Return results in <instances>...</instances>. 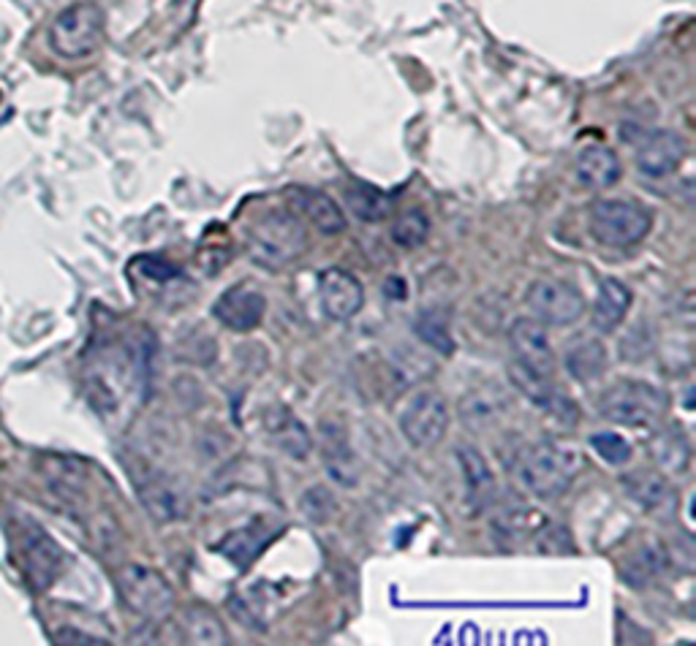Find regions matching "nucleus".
I'll return each mask as SVG.
<instances>
[{
  "instance_id": "obj_17",
  "label": "nucleus",
  "mask_w": 696,
  "mask_h": 646,
  "mask_svg": "<svg viewBox=\"0 0 696 646\" xmlns=\"http://www.w3.org/2000/svg\"><path fill=\"white\" fill-rule=\"evenodd\" d=\"M454 456H458L460 473H463L468 505H471L473 510H484L490 503L495 500V492H499L493 470H490L488 460H484V456L468 443L458 445Z\"/></svg>"
},
{
  "instance_id": "obj_2",
  "label": "nucleus",
  "mask_w": 696,
  "mask_h": 646,
  "mask_svg": "<svg viewBox=\"0 0 696 646\" xmlns=\"http://www.w3.org/2000/svg\"><path fill=\"white\" fill-rule=\"evenodd\" d=\"M308 248V228L289 209H267L256 223H250L245 250L250 261L278 272L289 267Z\"/></svg>"
},
{
  "instance_id": "obj_9",
  "label": "nucleus",
  "mask_w": 696,
  "mask_h": 646,
  "mask_svg": "<svg viewBox=\"0 0 696 646\" xmlns=\"http://www.w3.org/2000/svg\"><path fill=\"white\" fill-rule=\"evenodd\" d=\"M20 551H22V568H25L28 581L36 592L50 590L52 581L57 579L63 568V551L55 543V538H50L44 532V527H39L36 521L25 525V532L20 538Z\"/></svg>"
},
{
  "instance_id": "obj_26",
  "label": "nucleus",
  "mask_w": 696,
  "mask_h": 646,
  "mask_svg": "<svg viewBox=\"0 0 696 646\" xmlns=\"http://www.w3.org/2000/svg\"><path fill=\"white\" fill-rule=\"evenodd\" d=\"M503 408H506V397L499 389H479L465 395L463 405H460V416L471 430L484 432L499 424Z\"/></svg>"
},
{
  "instance_id": "obj_32",
  "label": "nucleus",
  "mask_w": 696,
  "mask_h": 646,
  "mask_svg": "<svg viewBox=\"0 0 696 646\" xmlns=\"http://www.w3.org/2000/svg\"><path fill=\"white\" fill-rule=\"evenodd\" d=\"M590 449L607 462V465H625L631 460V445L615 432H596L590 434Z\"/></svg>"
},
{
  "instance_id": "obj_13",
  "label": "nucleus",
  "mask_w": 696,
  "mask_h": 646,
  "mask_svg": "<svg viewBox=\"0 0 696 646\" xmlns=\"http://www.w3.org/2000/svg\"><path fill=\"white\" fill-rule=\"evenodd\" d=\"M139 497H142L144 510L161 525L180 521L189 516V495L172 475L153 473L150 478L139 481Z\"/></svg>"
},
{
  "instance_id": "obj_6",
  "label": "nucleus",
  "mask_w": 696,
  "mask_h": 646,
  "mask_svg": "<svg viewBox=\"0 0 696 646\" xmlns=\"http://www.w3.org/2000/svg\"><path fill=\"white\" fill-rule=\"evenodd\" d=\"M122 603L148 622H163L174 611V590L161 573L148 566H122L115 573Z\"/></svg>"
},
{
  "instance_id": "obj_12",
  "label": "nucleus",
  "mask_w": 696,
  "mask_h": 646,
  "mask_svg": "<svg viewBox=\"0 0 696 646\" xmlns=\"http://www.w3.org/2000/svg\"><path fill=\"white\" fill-rule=\"evenodd\" d=\"M267 313L265 293L250 286H232L215 299L213 315L229 332H254Z\"/></svg>"
},
{
  "instance_id": "obj_22",
  "label": "nucleus",
  "mask_w": 696,
  "mask_h": 646,
  "mask_svg": "<svg viewBox=\"0 0 696 646\" xmlns=\"http://www.w3.org/2000/svg\"><path fill=\"white\" fill-rule=\"evenodd\" d=\"M267 432H270L275 445L283 454H289L291 460H306L310 449H313V440H310L306 424L286 408H272L267 413Z\"/></svg>"
},
{
  "instance_id": "obj_15",
  "label": "nucleus",
  "mask_w": 696,
  "mask_h": 646,
  "mask_svg": "<svg viewBox=\"0 0 696 646\" xmlns=\"http://www.w3.org/2000/svg\"><path fill=\"white\" fill-rule=\"evenodd\" d=\"M620 484H623L625 495L640 505L642 510H647V514H672V510H675V489H672L666 475H661L658 470H631V473H625L623 478H620Z\"/></svg>"
},
{
  "instance_id": "obj_28",
  "label": "nucleus",
  "mask_w": 696,
  "mask_h": 646,
  "mask_svg": "<svg viewBox=\"0 0 696 646\" xmlns=\"http://www.w3.org/2000/svg\"><path fill=\"white\" fill-rule=\"evenodd\" d=\"M270 538H272V532L261 536L259 525H250V527H243V530L229 532V536L221 540L218 551L226 557V560H232L239 571H243V568H248L250 562L261 555V549L270 543Z\"/></svg>"
},
{
  "instance_id": "obj_4",
  "label": "nucleus",
  "mask_w": 696,
  "mask_h": 646,
  "mask_svg": "<svg viewBox=\"0 0 696 646\" xmlns=\"http://www.w3.org/2000/svg\"><path fill=\"white\" fill-rule=\"evenodd\" d=\"M104 20L101 6L96 3H72L52 20L50 25V46L63 61H82L93 55L104 41Z\"/></svg>"
},
{
  "instance_id": "obj_16",
  "label": "nucleus",
  "mask_w": 696,
  "mask_h": 646,
  "mask_svg": "<svg viewBox=\"0 0 696 646\" xmlns=\"http://www.w3.org/2000/svg\"><path fill=\"white\" fill-rule=\"evenodd\" d=\"M321 456H324V470L332 481L341 486H356L360 481V465L349 445V434L343 424L324 419L321 421Z\"/></svg>"
},
{
  "instance_id": "obj_30",
  "label": "nucleus",
  "mask_w": 696,
  "mask_h": 646,
  "mask_svg": "<svg viewBox=\"0 0 696 646\" xmlns=\"http://www.w3.org/2000/svg\"><path fill=\"white\" fill-rule=\"evenodd\" d=\"M427 237H430V215L425 209H408L392 223V243L400 248H419L427 243Z\"/></svg>"
},
{
  "instance_id": "obj_25",
  "label": "nucleus",
  "mask_w": 696,
  "mask_h": 646,
  "mask_svg": "<svg viewBox=\"0 0 696 646\" xmlns=\"http://www.w3.org/2000/svg\"><path fill=\"white\" fill-rule=\"evenodd\" d=\"M666 568V551L664 546L658 543V540H647V543H642L640 549L634 551V555L625 560L623 566V581L629 586H647L653 579H658L661 573H664Z\"/></svg>"
},
{
  "instance_id": "obj_23",
  "label": "nucleus",
  "mask_w": 696,
  "mask_h": 646,
  "mask_svg": "<svg viewBox=\"0 0 696 646\" xmlns=\"http://www.w3.org/2000/svg\"><path fill=\"white\" fill-rule=\"evenodd\" d=\"M295 196H297V207L302 209V215H306L321 234L335 237V234L346 232L349 220H346V215H343L341 204L332 202L326 193L313 191V187H302V191H295Z\"/></svg>"
},
{
  "instance_id": "obj_24",
  "label": "nucleus",
  "mask_w": 696,
  "mask_h": 646,
  "mask_svg": "<svg viewBox=\"0 0 696 646\" xmlns=\"http://www.w3.org/2000/svg\"><path fill=\"white\" fill-rule=\"evenodd\" d=\"M349 204V213L365 223H376L384 220V217L392 215V207H395V198L389 196L387 191L376 185H367V182H351V185L343 191Z\"/></svg>"
},
{
  "instance_id": "obj_31",
  "label": "nucleus",
  "mask_w": 696,
  "mask_h": 646,
  "mask_svg": "<svg viewBox=\"0 0 696 646\" xmlns=\"http://www.w3.org/2000/svg\"><path fill=\"white\" fill-rule=\"evenodd\" d=\"M414 329H417V337L430 345V348H436L438 354L449 356L454 351V340H452V332H449L447 315L436 313V310H425V313L417 319V326Z\"/></svg>"
},
{
  "instance_id": "obj_1",
  "label": "nucleus",
  "mask_w": 696,
  "mask_h": 646,
  "mask_svg": "<svg viewBox=\"0 0 696 646\" xmlns=\"http://www.w3.org/2000/svg\"><path fill=\"white\" fill-rule=\"evenodd\" d=\"M582 462L580 454L569 445L558 443H534L520 451L514 460V481L523 492H528L536 500H555L575 484Z\"/></svg>"
},
{
  "instance_id": "obj_34",
  "label": "nucleus",
  "mask_w": 696,
  "mask_h": 646,
  "mask_svg": "<svg viewBox=\"0 0 696 646\" xmlns=\"http://www.w3.org/2000/svg\"><path fill=\"white\" fill-rule=\"evenodd\" d=\"M0 101H3V93H0Z\"/></svg>"
},
{
  "instance_id": "obj_7",
  "label": "nucleus",
  "mask_w": 696,
  "mask_h": 646,
  "mask_svg": "<svg viewBox=\"0 0 696 646\" xmlns=\"http://www.w3.org/2000/svg\"><path fill=\"white\" fill-rule=\"evenodd\" d=\"M525 304L544 326H571L585 315V297L580 288L558 278L534 280L525 293Z\"/></svg>"
},
{
  "instance_id": "obj_14",
  "label": "nucleus",
  "mask_w": 696,
  "mask_h": 646,
  "mask_svg": "<svg viewBox=\"0 0 696 646\" xmlns=\"http://www.w3.org/2000/svg\"><path fill=\"white\" fill-rule=\"evenodd\" d=\"M688 144L677 131H656L645 139V144L636 152V169L645 177L661 180L666 174L677 172L686 158Z\"/></svg>"
},
{
  "instance_id": "obj_19",
  "label": "nucleus",
  "mask_w": 696,
  "mask_h": 646,
  "mask_svg": "<svg viewBox=\"0 0 696 646\" xmlns=\"http://www.w3.org/2000/svg\"><path fill=\"white\" fill-rule=\"evenodd\" d=\"M631 302H634V297H631L629 286L620 283L618 278L601 280L593 310H590V321H593V326L599 332H615L620 323L625 321V315H629Z\"/></svg>"
},
{
  "instance_id": "obj_33",
  "label": "nucleus",
  "mask_w": 696,
  "mask_h": 646,
  "mask_svg": "<svg viewBox=\"0 0 696 646\" xmlns=\"http://www.w3.org/2000/svg\"><path fill=\"white\" fill-rule=\"evenodd\" d=\"M55 644H90V646H101L107 642H101V638H90L85 636V633H74V631H63L55 636Z\"/></svg>"
},
{
  "instance_id": "obj_21",
  "label": "nucleus",
  "mask_w": 696,
  "mask_h": 646,
  "mask_svg": "<svg viewBox=\"0 0 696 646\" xmlns=\"http://www.w3.org/2000/svg\"><path fill=\"white\" fill-rule=\"evenodd\" d=\"M508 378H512L514 389H517L525 399H531L536 408L549 410V413H560V410L571 408L569 397L560 395V389L555 386L553 378H544V375L531 373V369H525L523 364L514 362L512 367H508Z\"/></svg>"
},
{
  "instance_id": "obj_18",
  "label": "nucleus",
  "mask_w": 696,
  "mask_h": 646,
  "mask_svg": "<svg viewBox=\"0 0 696 646\" xmlns=\"http://www.w3.org/2000/svg\"><path fill=\"white\" fill-rule=\"evenodd\" d=\"M620 174H623V166H620L618 152L604 144L582 147L575 161V177L588 191H607L615 185Z\"/></svg>"
},
{
  "instance_id": "obj_20",
  "label": "nucleus",
  "mask_w": 696,
  "mask_h": 646,
  "mask_svg": "<svg viewBox=\"0 0 696 646\" xmlns=\"http://www.w3.org/2000/svg\"><path fill=\"white\" fill-rule=\"evenodd\" d=\"M564 364L571 378L580 380V384H593L610 367V354H607V345L601 340L580 337L566 345Z\"/></svg>"
},
{
  "instance_id": "obj_29",
  "label": "nucleus",
  "mask_w": 696,
  "mask_h": 646,
  "mask_svg": "<svg viewBox=\"0 0 696 646\" xmlns=\"http://www.w3.org/2000/svg\"><path fill=\"white\" fill-rule=\"evenodd\" d=\"M183 633L185 642L199 646H224L229 644L226 627L213 611L207 609H189L183 614Z\"/></svg>"
},
{
  "instance_id": "obj_10",
  "label": "nucleus",
  "mask_w": 696,
  "mask_h": 646,
  "mask_svg": "<svg viewBox=\"0 0 696 646\" xmlns=\"http://www.w3.org/2000/svg\"><path fill=\"white\" fill-rule=\"evenodd\" d=\"M508 345L514 351V359L531 373L555 378V351L549 343L547 326L536 319H517L508 329Z\"/></svg>"
},
{
  "instance_id": "obj_5",
  "label": "nucleus",
  "mask_w": 696,
  "mask_h": 646,
  "mask_svg": "<svg viewBox=\"0 0 696 646\" xmlns=\"http://www.w3.org/2000/svg\"><path fill=\"white\" fill-rule=\"evenodd\" d=\"M653 215L634 198H599L590 207V234L604 248H631L651 234Z\"/></svg>"
},
{
  "instance_id": "obj_11",
  "label": "nucleus",
  "mask_w": 696,
  "mask_h": 646,
  "mask_svg": "<svg viewBox=\"0 0 696 646\" xmlns=\"http://www.w3.org/2000/svg\"><path fill=\"white\" fill-rule=\"evenodd\" d=\"M319 299L332 321H351L365 304V288L349 269L330 267L319 272Z\"/></svg>"
},
{
  "instance_id": "obj_3",
  "label": "nucleus",
  "mask_w": 696,
  "mask_h": 646,
  "mask_svg": "<svg viewBox=\"0 0 696 646\" xmlns=\"http://www.w3.org/2000/svg\"><path fill=\"white\" fill-rule=\"evenodd\" d=\"M670 410V397L645 380H618L599 399V416L618 427L658 424Z\"/></svg>"
},
{
  "instance_id": "obj_27",
  "label": "nucleus",
  "mask_w": 696,
  "mask_h": 646,
  "mask_svg": "<svg viewBox=\"0 0 696 646\" xmlns=\"http://www.w3.org/2000/svg\"><path fill=\"white\" fill-rule=\"evenodd\" d=\"M651 454L661 467L672 470V473H683L688 462H692V443H688L686 432L681 427H666L651 440Z\"/></svg>"
},
{
  "instance_id": "obj_8",
  "label": "nucleus",
  "mask_w": 696,
  "mask_h": 646,
  "mask_svg": "<svg viewBox=\"0 0 696 646\" xmlns=\"http://www.w3.org/2000/svg\"><path fill=\"white\" fill-rule=\"evenodd\" d=\"M449 421H452V413H449V402L443 399V395L419 391L403 410L400 430L411 449L425 451L441 443L449 430Z\"/></svg>"
}]
</instances>
